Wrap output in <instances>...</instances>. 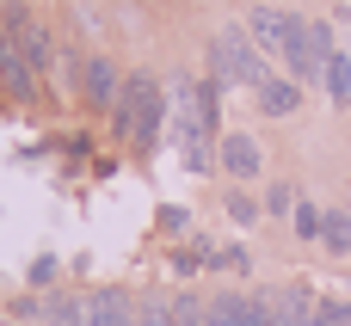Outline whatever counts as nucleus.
Listing matches in <instances>:
<instances>
[{"instance_id": "1", "label": "nucleus", "mask_w": 351, "mask_h": 326, "mask_svg": "<svg viewBox=\"0 0 351 326\" xmlns=\"http://www.w3.org/2000/svg\"><path fill=\"white\" fill-rule=\"evenodd\" d=\"M210 68H216V80H234V86H265L271 74H265V49L253 43V31L247 25H222L216 37H210Z\"/></svg>"}, {"instance_id": "2", "label": "nucleus", "mask_w": 351, "mask_h": 326, "mask_svg": "<svg viewBox=\"0 0 351 326\" xmlns=\"http://www.w3.org/2000/svg\"><path fill=\"white\" fill-rule=\"evenodd\" d=\"M111 111H117V129H123L136 148H154V142H160V111H167V99H160V80H154V74H130Z\"/></svg>"}, {"instance_id": "3", "label": "nucleus", "mask_w": 351, "mask_h": 326, "mask_svg": "<svg viewBox=\"0 0 351 326\" xmlns=\"http://www.w3.org/2000/svg\"><path fill=\"white\" fill-rule=\"evenodd\" d=\"M327 55H333V31H327V25H302V31L290 37V49H284L290 80H296V86H302V80H327Z\"/></svg>"}, {"instance_id": "4", "label": "nucleus", "mask_w": 351, "mask_h": 326, "mask_svg": "<svg viewBox=\"0 0 351 326\" xmlns=\"http://www.w3.org/2000/svg\"><path fill=\"white\" fill-rule=\"evenodd\" d=\"M247 31H253L259 49H290V37L302 31V18L284 12V6H253V12H247Z\"/></svg>"}, {"instance_id": "5", "label": "nucleus", "mask_w": 351, "mask_h": 326, "mask_svg": "<svg viewBox=\"0 0 351 326\" xmlns=\"http://www.w3.org/2000/svg\"><path fill=\"white\" fill-rule=\"evenodd\" d=\"M31 62H25V49H19V37H12V25L0 18V86L12 92V99H31Z\"/></svg>"}, {"instance_id": "6", "label": "nucleus", "mask_w": 351, "mask_h": 326, "mask_svg": "<svg viewBox=\"0 0 351 326\" xmlns=\"http://www.w3.org/2000/svg\"><path fill=\"white\" fill-rule=\"evenodd\" d=\"M117 92H123V74H117V68H111L105 55H93V62L80 68V99L105 111V105H117Z\"/></svg>"}, {"instance_id": "7", "label": "nucleus", "mask_w": 351, "mask_h": 326, "mask_svg": "<svg viewBox=\"0 0 351 326\" xmlns=\"http://www.w3.org/2000/svg\"><path fill=\"white\" fill-rule=\"evenodd\" d=\"M80 308H86V326H136V308L123 290H93Z\"/></svg>"}, {"instance_id": "8", "label": "nucleus", "mask_w": 351, "mask_h": 326, "mask_svg": "<svg viewBox=\"0 0 351 326\" xmlns=\"http://www.w3.org/2000/svg\"><path fill=\"white\" fill-rule=\"evenodd\" d=\"M222 173L228 179H259V142L253 136H222Z\"/></svg>"}, {"instance_id": "9", "label": "nucleus", "mask_w": 351, "mask_h": 326, "mask_svg": "<svg viewBox=\"0 0 351 326\" xmlns=\"http://www.w3.org/2000/svg\"><path fill=\"white\" fill-rule=\"evenodd\" d=\"M296 105H302V86H296V80H265V86H259V111H265V117H290Z\"/></svg>"}, {"instance_id": "10", "label": "nucleus", "mask_w": 351, "mask_h": 326, "mask_svg": "<svg viewBox=\"0 0 351 326\" xmlns=\"http://www.w3.org/2000/svg\"><path fill=\"white\" fill-rule=\"evenodd\" d=\"M321 247L327 253H351V216L346 210H327L321 216Z\"/></svg>"}, {"instance_id": "11", "label": "nucleus", "mask_w": 351, "mask_h": 326, "mask_svg": "<svg viewBox=\"0 0 351 326\" xmlns=\"http://www.w3.org/2000/svg\"><path fill=\"white\" fill-rule=\"evenodd\" d=\"M321 86H327L333 99H351V55H339V49L327 55V80H321Z\"/></svg>"}, {"instance_id": "12", "label": "nucleus", "mask_w": 351, "mask_h": 326, "mask_svg": "<svg viewBox=\"0 0 351 326\" xmlns=\"http://www.w3.org/2000/svg\"><path fill=\"white\" fill-rule=\"evenodd\" d=\"M173 321L179 326H210V302H191V296H185V302L173 308Z\"/></svg>"}, {"instance_id": "13", "label": "nucleus", "mask_w": 351, "mask_h": 326, "mask_svg": "<svg viewBox=\"0 0 351 326\" xmlns=\"http://www.w3.org/2000/svg\"><path fill=\"white\" fill-rule=\"evenodd\" d=\"M296 234L302 240H321V210L315 203H296Z\"/></svg>"}, {"instance_id": "14", "label": "nucleus", "mask_w": 351, "mask_h": 326, "mask_svg": "<svg viewBox=\"0 0 351 326\" xmlns=\"http://www.w3.org/2000/svg\"><path fill=\"white\" fill-rule=\"evenodd\" d=\"M136 326H179V321H173L167 302H148V308H136Z\"/></svg>"}, {"instance_id": "15", "label": "nucleus", "mask_w": 351, "mask_h": 326, "mask_svg": "<svg viewBox=\"0 0 351 326\" xmlns=\"http://www.w3.org/2000/svg\"><path fill=\"white\" fill-rule=\"evenodd\" d=\"M265 210H271V216H284V210H296V197H290V185H271V191H265Z\"/></svg>"}, {"instance_id": "16", "label": "nucleus", "mask_w": 351, "mask_h": 326, "mask_svg": "<svg viewBox=\"0 0 351 326\" xmlns=\"http://www.w3.org/2000/svg\"><path fill=\"white\" fill-rule=\"evenodd\" d=\"M228 216H234V222H253V216H259V203H253L247 191H234V197H228Z\"/></svg>"}]
</instances>
